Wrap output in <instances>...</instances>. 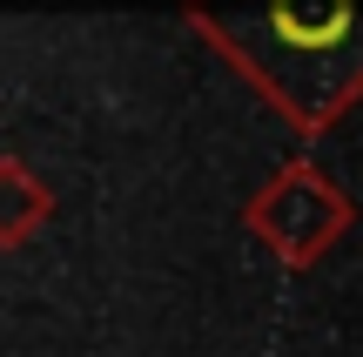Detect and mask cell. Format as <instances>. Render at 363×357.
I'll use <instances>...</instances> for the list:
<instances>
[{"instance_id":"cell-2","label":"cell","mask_w":363,"mask_h":357,"mask_svg":"<svg viewBox=\"0 0 363 357\" xmlns=\"http://www.w3.org/2000/svg\"><path fill=\"white\" fill-rule=\"evenodd\" d=\"M242 223L256 229V243H262L283 270H310L330 243L350 236L357 202L343 196V189L316 169V162H283V169H276L269 182L249 196Z\"/></svg>"},{"instance_id":"cell-1","label":"cell","mask_w":363,"mask_h":357,"mask_svg":"<svg viewBox=\"0 0 363 357\" xmlns=\"http://www.w3.org/2000/svg\"><path fill=\"white\" fill-rule=\"evenodd\" d=\"M189 21L303 135L363 94V0H189Z\"/></svg>"},{"instance_id":"cell-3","label":"cell","mask_w":363,"mask_h":357,"mask_svg":"<svg viewBox=\"0 0 363 357\" xmlns=\"http://www.w3.org/2000/svg\"><path fill=\"white\" fill-rule=\"evenodd\" d=\"M48 209H54V196H48V182H40L27 162H13V155H0V250H13V243H27L40 223H48Z\"/></svg>"}]
</instances>
